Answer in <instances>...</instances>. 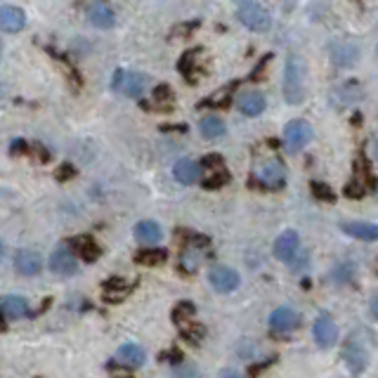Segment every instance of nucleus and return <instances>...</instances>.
I'll use <instances>...</instances> for the list:
<instances>
[{
	"label": "nucleus",
	"instance_id": "6e6552de",
	"mask_svg": "<svg viewBox=\"0 0 378 378\" xmlns=\"http://www.w3.org/2000/svg\"><path fill=\"white\" fill-rule=\"evenodd\" d=\"M208 281L215 291L220 293H232L239 286V275L232 268H225V265H215L208 272Z\"/></svg>",
	"mask_w": 378,
	"mask_h": 378
},
{
	"label": "nucleus",
	"instance_id": "4c0bfd02",
	"mask_svg": "<svg viewBox=\"0 0 378 378\" xmlns=\"http://www.w3.org/2000/svg\"><path fill=\"white\" fill-rule=\"evenodd\" d=\"M237 5H246V3H255V0H235Z\"/></svg>",
	"mask_w": 378,
	"mask_h": 378
},
{
	"label": "nucleus",
	"instance_id": "2f4dec72",
	"mask_svg": "<svg viewBox=\"0 0 378 378\" xmlns=\"http://www.w3.org/2000/svg\"><path fill=\"white\" fill-rule=\"evenodd\" d=\"M10 152L17 154V157H19V154H24L26 152V142L24 140H14L12 144H10Z\"/></svg>",
	"mask_w": 378,
	"mask_h": 378
},
{
	"label": "nucleus",
	"instance_id": "e433bc0d",
	"mask_svg": "<svg viewBox=\"0 0 378 378\" xmlns=\"http://www.w3.org/2000/svg\"><path fill=\"white\" fill-rule=\"evenodd\" d=\"M0 331H8V324H5V317L0 312Z\"/></svg>",
	"mask_w": 378,
	"mask_h": 378
},
{
	"label": "nucleus",
	"instance_id": "f257e3e1",
	"mask_svg": "<svg viewBox=\"0 0 378 378\" xmlns=\"http://www.w3.org/2000/svg\"><path fill=\"white\" fill-rule=\"evenodd\" d=\"M305 76H308V62L293 52L284 69V99L288 104H300L305 99Z\"/></svg>",
	"mask_w": 378,
	"mask_h": 378
},
{
	"label": "nucleus",
	"instance_id": "dca6fc26",
	"mask_svg": "<svg viewBox=\"0 0 378 378\" xmlns=\"http://www.w3.org/2000/svg\"><path fill=\"white\" fill-rule=\"evenodd\" d=\"M147 359V352L137 346V343H123L119 350H116V364L119 366H130V369H137V366L144 364Z\"/></svg>",
	"mask_w": 378,
	"mask_h": 378
},
{
	"label": "nucleus",
	"instance_id": "aec40b11",
	"mask_svg": "<svg viewBox=\"0 0 378 378\" xmlns=\"http://www.w3.org/2000/svg\"><path fill=\"white\" fill-rule=\"evenodd\" d=\"M173 173H175L177 182H182V185H192V182H197L199 177H201V166L194 163L192 159H180L175 163Z\"/></svg>",
	"mask_w": 378,
	"mask_h": 378
},
{
	"label": "nucleus",
	"instance_id": "4468645a",
	"mask_svg": "<svg viewBox=\"0 0 378 378\" xmlns=\"http://www.w3.org/2000/svg\"><path fill=\"white\" fill-rule=\"evenodd\" d=\"M26 26V14L21 8H14V5H5L0 8V31L5 33H17Z\"/></svg>",
	"mask_w": 378,
	"mask_h": 378
},
{
	"label": "nucleus",
	"instance_id": "a878e982",
	"mask_svg": "<svg viewBox=\"0 0 378 378\" xmlns=\"http://www.w3.org/2000/svg\"><path fill=\"white\" fill-rule=\"evenodd\" d=\"M166 258H168V253L163 251V248H144L135 255V260L140 265H147V268H157V265L166 263Z\"/></svg>",
	"mask_w": 378,
	"mask_h": 378
},
{
	"label": "nucleus",
	"instance_id": "f3484780",
	"mask_svg": "<svg viewBox=\"0 0 378 378\" xmlns=\"http://www.w3.org/2000/svg\"><path fill=\"white\" fill-rule=\"evenodd\" d=\"M341 230L352 239H362V241H378V225H374V222L350 220V222H341Z\"/></svg>",
	"mask_w": 378,
	"mask_h": 378
},
{
	"label": "nucleus",
	"instance_id": "9d476101",
	"mask_svg": "<svg viewBox=\"0 0 378 378\" xmlns=\"http://www.w3.org/2000/svg\"><path fill=\"white\" fill-rule=\"evenodd\" d=\"M300 326V315L293 308H279L270 317V329L275 333H291Z\"/></svg>",
	"mask_w": 378,
	"mask_h": 378
},
{
	"label": "nucleus",
	"instance_id": "79ce46f5",
	"mask_svg": "<svg viewBox=\"0 0 378 378\" xmlns=\"http://www.w3.org/2000/svg\"><path fill=\"white\" fill-rule=\"evenodd\" d=\"M119 378H130V376H119Z\"/></svg>",
	"mask_w": 378,
	"mask_h": 378
},
{
	"label": "nucleus",
	"instance_id": "a211bd4d",
	"mask_svg": "<svg viewBox=\"0 0 378 378\" xmlns=\"http://www.w3.org/2000/svg\"><path fill=\"white\" fill-rule=\"evenodd\" d=\"M237 107L246 116H260L265 111V97L258 90H243L237 97Z\"/></svg>",
	"mask_w": 378,
	"mask_h": 378
},
{
	"label": "nucleus",
	"instance_id": "39448f33",
	"mask_svg": "<svg viewBox=\"0 0 378 378\" xmlns=\"http://www.w3.org/2000/svg\"><path fill=\"white\" fill-rule=\"evenodd\" d=\"M310 140H312V126H310L308 121L296 119L284 128V142H286L288 152H298V149H303Z\"/></svg>",
	"mask_w": 378,
	"mask_h": 378
},
{
	"label": "nucleus",
	"instance_id": "423d86ee",
	"mask_svg": "<svg viewBox=\"0 0 378 378\" xmlns=\"http://www.w3.org/2000/svg\"><path fill=\"white\" fill-rule=\"evenodd\" d=\"M203 187L215 189L222 187L225 182H230V173L225 170V161L218 154H210V157L203 159Z\"/></svg>",
	"mask_w": 378,
	"mask_h": 378
},
{
	"label": "nucleus",
	"instance_id": "bb28decb",
	"mask_svg": "<svg viewBox=\"0 0 378 378\" xmlns=\"http://www.w3.org/2000/svg\"><path fill=\"white\" fill-rule=\"evenodd\" d=\"M180 336L185 338L187 343H192V346H199V343L203 341V336H206V329H203L201 324H194V321H187V324H182Z\"/></svg>",
	"mask_w": 378,
	"mask_h": 378
},
{
	"label": "nucleus",
	"instance_id": "393cba45",
	"mask_svg": "<svg viewBox=\"0 0 378 378\" xmlns=\"http://www.w3.org/2000/svg\"><path fill=\"white\" fill-rule=\"evenodd\" d=\"M128 281L121 279V277H111V279L104 281V300H121L128 293Z\"/></svg>",
	"mask_w": 378,
	"mask_h": 378
},
{
	"label": "nucleus",
	"instance_id": "c85d7f7f",
	"mask_svg": "<svg viewBox=\"0 0 378 378\" xmlns=\"http://www.w3.org/2000/svg\"><path fill=\"white\" fill-rule=\"evenodd\" d=\"M312 194L321 201H333V192L329 185H321V182H312Z\"/></svg>",
	"mask_w": 378,
	"mask_h": 378
},
{
	"label": "nucleus",
	"instance_id": "20e7f679",
	"mask_svg": "<svg viewBox=\"0 0 378 378\" xmlns=\"http://www.w3.org/2000/svg\"><path fill=\"white\" fill-rule=\"evenodd\" d=\"M239 21L243 26H248L251 31H268L272 26V17L268 12V8L255 0V3H246V5H239Z\"/></svg>",
	"mask_w": 378,
	"mask_h": 378
},
{
	"label": "nucleus",
	"instance_id": "72a5a7b5",
	"mask_svg": "<svg viewBox=\"0 0 378 378\" xmlns=\"http://www.w3.org/2000/svg\"><path fill=\"white\" fill-rule=\"evenodd\" d=\"M272 362H275V359H268V362H263V364H253L251 369H248V374H251V376L260 374V371H263V369H268V366H270Z\"/></svg>",
	"mask_w": 378,
	"mask_h": 378
},
{
	"label": "nucleus",
	"instance_id": "ea45409f",
	"mask_svg": "<svg viewBox=\"0 0 378 378\" xmlns=\"http://www.w3.org/2000/svg\"><path fill=\"white\" fill-rule=\"evenodd\" d=\"M0 255H3V243H0Z\"/></svg>",
	"mask_w": 378,
	"mask_h": 378
},
{
	"label": "nucleus",
	"instance_id": "4be33fe9",
	"mask_svg": "<svg viewBox=\"0 0 378 378\" xmlns=\"http://www.w3.org/2000/svg\"><path fill=\"white\" fill-rule=\"evenodd\" d=\"M71 248H74L76 253L81 255L86 263H94V260L102 255V248L97 246V241H92L90 237H79L71 241Z\"/></svg>",
	"mask_w": 378,
	"mask_h": 378
},
{
	"label": "nucleus",
	"instance_id": "7ed1b4c3",
	"mask_svg": "<svg viewBox=\"0 0 378 378\" xmlns=\"http://www.w3.org/2000/svg\"><path fill=\"white\" fill-rule=\"evenodd\" d=\"M343 362L348 364V369L352 374H362L369 364V350L357 336H350L346 343H343V352H341Z\"/></svg>",
	"mask_w": 378,
	"mask_h": 378
},
{
	"label": "nucleus",
	"instance_id": "6ab92c4d",
	"mask_svg": "<svg viewBox=\"0 0 378 378\" xmlns=\"http://www.w3.org/2000/svg\"><path fill=\"white\" fill-rule=\"evenodd\" d=\"M0 312L10 317V319H24V317L31 315L29 300L21 296H5L0 300Z\"/></svg>",
	"mask_w": 378,
	"mask_h": 378
},
{
	"label": "nucleus",
	"instance_id": "5701e85b",
	"mask_svg": "<svg viewBox=\"0 0 378 378\" xmlns=\"http://www.w3.org/2000/svg\"><path fill=\"white\" fill-rule=\"evenodd\" d=\"M88 19H90V24L99 26V29H109V26H114V12L107 8V5H90L88 8Z\"/></svg>",
	"mask_w": 378,
	"mask_h": 378
},
{
	"label": "nucleus",
	"instance_id": "f704fd0d",
	"mask_svg": "<svg viewBox=\"0 0 378 378\" xmlns=\"http://www.w3.org/2000/svg\"><path fill=\"white\" fill-rule=\"evenodd\" d=\"M220 378H243L241 374H239V371H235V369H225L220 374Z\"/></svg>",
	"mask_w": 378,
	"mask_h": 378
},
{
	"label": "nucleus",
	"instance_id": "cd10ccee",
	"mask_svg": "<svg viewBox=\"0 0 378 378\" xmlns=\"http://www.w3.org/2000/svg\"><path fill=\"white\" fill-rule=\"evenodd\" d=\"M194 312H197V308H194L192 303H177V308L173 310V321L180 326L187 324V321L194 317Z\"/></svg>",
	"mask_w": 378,
	"mask_h": 378
},
{
	"label": "nucleus",
	"instance_id": "c756f323",
	"mask_svg": "<svg viewBox=\"0 0 378 378\" xmlns=\"http://www.w3.org/2000/svg\"><path fill=\"white\" fill-rule=\"evenodd\" d=\"M159 362H168V364H182L185 362V357H182V352L177 348H173V350H168V352H161L159 355Z\"/></svg>",
	"mask_w": 378,
	"mask_h": 378
},
{
	"label": "nucleus",
	"instance_id": "2eb2a0df",
	"mask_svg": "<svg viewBox=\"0 0 378 378\" xmlns=\"http://www.w3.org/2000/svg\"><path fill=\"white\" fill-rule=\"evenodd\" d=\"M14 268L19 275H26V277L38 275L43 268L41 253L31 251V248H21V251H17V255H14Z\"/></svg>",
	"mask_w": 378,
	"mask_h": 378
},
{
	"label": "nucleus",
	"instance_id": "f8f14e48",
	"mask_svg": "<svg viewBox=\"0 0 378 378\" xmlns=\"http://www.w3.org/2000/svg\"><path fill=\"white\" fill-rule=\"evenodd\" d=\"M298 248H300V237H298V232H293V230H286L275 241V255L281 260V263H291V260L296 258Z\"/></svg>",
	"mask_w": 378,
	"mask_h": 378
},
{
	"label": "nucleus",
	"instance_id": "58836bf2",
	"mask_svg": "<svg viewBox=\"0 0 378 378\" xmlns=\"http://www.w3.org/2000/svg\"><path fill=\"white\" fill-rule=\"evenodd\" d=\"M374 154H376V161H378V140H376V144H374Z\"/></svg>",
	"mask_w": 378,
	"mask_h": 378
},
{
	"label": "nucleus",
	"instance_id": "0eeeda50",
	"mask_svg": "<svg viewBox=\"0 0 378 378\" xmlns=\"http://www.w3.org/2000/svg\"><path fill=\"white\" fill-rule=\"evenodd\" d=\"M255 180H258V185L265 189H281L284 182H286V170H284L281 161H277V159L265 161V163L258 168V173H255Z\"/></svg>",
	"mask_w": 378,
	"mask_h": 378
},
{
	"label": "nucleus",
	"instance_id": "f03ea898",
	"mask_svg": "<svg viewBox=\"0 0 378 378\" xmlns=\"http://www.w3.org/2000/svg\"><path fill=\"white\" fill-rule=\"evenodd\" d=\"M149 86V76L137 74V71H123L119 69L114 74V81H111V88L116 92L126 94V97H140V94L147 90Z\"/></svg>",
	"mask_w": 378,
	"mask_h": 378
},
{
	"label": "nucleus",
	"instance_id": "b1692460",
	"mask_svg": "<svg viewBox=\"0 0 378 378\" xmlns=\"http://www.w3.org/2000/svg\"><path fill=\"white\" fill-rule=\"evenodd\" d=\"M199 128H201V135L206 140H218V137L225 135V123L218 116H206V119H201Z\"/></svg>",
	"mask_w": 378,
	"mask_h": 378
},
{
	"label": "nucleus",
	"instance_id": "c9c22d12",
	"mask_svg": "<svg viewBox=\"0 0 378 378\" xmlns=\"http://www.w3.org/2000/svg\"><path fill=\"white\" fill-rule=\"evenodd\" d=\"M371 312H374V317L378 319V296H376L374 300H371Z\"/></svg>",
	"mask_w": 378,
	"mask_h": 378
},
{
	"label": "nucleus",
	"instance_id": "7c9ffc66",
	"mask_svg": "<svg viewBox=\"0 0 378 378\" xmlns=\"http://www.w3.org/2000/svg\"><path fill=\"white\" fill-rule=\"evenodd\" d=\"M346 194H348V197H352V199H362L364 194H366V187H364L359 180H352V182H350V185L346 187Z\"/></svg>",
	"mask_w": 378,
	"mask_h": 378
},
{
	"label": "nucleus",
	"instance_id": "1a4fd4ad",
	"mask_svg": "<svg viewBox=\"0 0 378 378\" xmlns=\"http://www.w3.org/2000/svg\"><path fill=\"white\" fill-rule=\"evenodd\" d=\"M50 270H52L54 275H62V277L76 275V272H79V263H76L74 251L66 246H59L57 251L52 253V258H50Z\"/></svg>",
	"mask_w": 378,
	"mask_h": 378
},
{
	"label": "nucleus",
	"instance_id": "473e14b6",
	"mask_svg": "<svg viewBox=\"0 0 378 378\" xmlns=\"http://www.w3.org/2000/svg\"><path fill=\"white\" fill-rule=\"evenodd\" d=\"M59 180H66V177H74V168H71L69 163H64L62 168H59V173H57Z\"/></svg>",
	"mask_w": 378,
	"mask_h": 378
},
{
	"label": "nucleus",
	"instance_id": "a19ab883",
	"mask_svg": "<svg viewBox=\"0 0 378 378\" xmlns=\"http://www.w3.org/2000/svg\"><path fill=\"white\" fill-rule=\"evenodd\" d=\"M0 54H3V46H0Z\"/></svg>",
	"mask_w": 378,
	"mask_h": 378
},
{
	"label": "nucleus",
	"instance_id": "9b49d317",
	"mask_svg": "<svg viewBox=\"0 0 378 378\" xmlns=\"http://www.w3.org/2000/svg\"><path fill=\"white\" fill-rule=\"evenodd\" d=\"M315 341L319 348H331L338 341V326L331 319V315H319L315 321Z\"/></svg>",
	"mask_w": 378,
	"mask_h": 378
},
{
	"label": "nucleus",
	"instance_id": "412c9836",
	"mask_svg": "<svg viewBox=\"0 0 378 378\" xmlns=\"http://www.w3.org/2000/svg\"><path fill=\"white\" fill-rule=\"evenodd\" d=\"M161 237H163V232H161L159 222L154 220H142L135 225V239L140 243H147V246H152V243L161 241Z\"/></svg>",
	"mask_w": 378,
	"mask_h": 378
},
{
	"label": "nucleus",
	"instance_id": "ddd939ff",
	"mask_svg": "<svg viewBox=\"0 0 378 378\" xmlns=\"http://www.w3.org/2000/svg\"><path fill=\"white\" fill-rule=\"evenodd\" d=\"M359 57V48L352 41H336L331 43V59L336 66H352Z\"/></svg>",
	"mask_w": 378,
	"mask_h": 378
}]
</instances>
